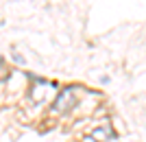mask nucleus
<instances>
[{"mask_svg":"<svg viewBox=\"0 0 146 142\" xmlns=\"http://www.w3.org/2000/svg\"><path fill=\"white\" fill-rule=\"evenodd\" d=\"M70 105H74V99H72V90H63L59 94V99L55 101L52 105V114H61V111H68Z\"/></svg>","mask_w":146,"mask_h":142,"instance_id":"obj_1","label":"nucleus"}]
</instances>
